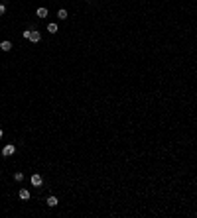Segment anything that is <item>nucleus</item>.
Segmentation results:
<instances>
[{
	"label": "nucleus",
	"mask_w": 197,
	"mask_h": 218,
	"mask_svg": "<svg viewBox=\"0 0 197 218\" xmlns=\"http://www.w3.org/2000/svg\"><path fill=\"white\" fill-rule=\"evenodd\" d=\"M30 41H34V43H37L39 39H41V35H39V32H36V30H30V37H28Z\"/></svg>",
	"instance_id": "1"
},
{
	"label": "nucleus",
	"mask_w": 197,
	"mask_h": 218,
	"mask_svg": "<svg viewBox=\"0 0 197 218\" xmlns=\"http://www.w3.org/2000/svg\"><path fill=\"white\" fill-rule=\"evenodd\" d=\"M14 151H16V148H14L12 144H8V146H4V150H2V155H6V157H8V155H12Z\"/></svg>",
	"instance_id": "2"
},
{
	"label": "nucleus",
	"mask_w": 197,
	"mask_h": 218,
	"mask_svg": "<svg viewBox=\"0 0 197 218\" xmlns=\"http://www.w3.org/2000/svg\"><path fill=\"white\" fill-rule=\"evenodd\" d=\"M32 185H34V187H39V185H41V175H39V173H34V175H32Z\"/></svg>",
	"instance_id": "3"
},
{
	"label": "nucleus",
	"mask_w": 197,
	"mask_h": 218,
	"mask_svg": "<svg viewBox=\"0 0 197 218\" xmlns=\"http://www.w3.org/2000/svg\"><path fill=\"white\" fill-rule=\"evenodd\" d=\"M0 49L2 51H10L12 49V43H10V41H2V43H0Z\"/></svg>",
	"instance_id": "4"
},
{
	"label": "nucleus",
	"mask_w": 197,
	"mask_h": 218,
	"mask_svg": "<svg viewBox=\"0 0 197 218\" xmlns=\"http://www.w3.org/2000/svg\"><path fill=\"white\" fill-rule=\"evenodd\" d=\"M20 199H22V201H28V199H30V193H28L26 189H20Z\"/></svg>",
	"instance_id": "5"
},
{
	"label": "nucleus",
	"mask_w": 197,
	"mask_h": 218,
	"mask_svg": "<svg viewBox=\"0 0 197 218\" xmlns=\"http://www.w3.org/2000/svg\"><path fill=\"white\" fill-rule=\"evenodd\" d=\"M47 206H57V199H55V197H49V199H47Z\"/></svg>",
	"instance_id": "6"
},
{
	"label": "nucleus",
	"mask_w": 197,
	"mask_h": 218,
	"mask_svg": "<svg viewBox=\"0 0 197 218\" xmlns=\"http://www.w3.org/2000/svg\"><path fill=\"white\" fill-rule=\"evenodd\" d=\"M47 16V10H45V8H39V10H37V18H45Z\"/></svg>",
	"instance_id": "7"
},
{
	"label": "nucleus",
	"mask_w": 197,
	"mask_h": 218,
	"mask_svg": "<svg viewBox=\"0 0 197 218\" xmlns=\"http://www.w3.org/2000/svg\"><path fill=\"white\" fill-rule=\"evenodd\" d=\"M57 18H61V20H67V10H59V12H57Z\"/></svg>",
	"instance_id": "8"
},
{
	"label": "nucleus",
	"mask_w": 197,
	"mask_h": 218,
	"mask_svg": "<svg viewBox=\"0 0 197 218\" xmlns=\"http://www.w3.org/2000/svg\"><path fill=\"white\" fill-rule=\"evenodd\" d=\"M47 32H49V34H55V32H57V24H49V26H47Z\"/></svg>",
	"instance_id": "9"
},
{
	"label": "nucleus",
	"mask_w": 197,
	"mask_h": 218,
	"mask_svg": "<svg viewBox=\"0 0 197 218\" xmlns=\"http://www.w3.org/2000/svg\"><path fill=\"white\" fill-rule=\"evenodd\" d=\"M14 179H16V181H22V179H24V175H22V173H14Z\"/></svg>",
	"instance_id": "10"
},
{
	"label": "nucleus",
	"mask_w": 197,
	"mask_h": 218,
	"mask_svg": "<svg viewBox=\"0 0 197 218\" xmlns=\"http://www.w3.org/2000/svg\"><path fill=\"white\" fill-rule=\"evenodd\" d=\"M4 12H6V6H4V4H0V14H4Z\"/></svg>",
	"instance_id": "11"
},
{
	"label": "nucleus",
	"mask_w": 197,
	"mask_h": 218,
	"mask_svg": "<svg viewBox=\"0 0 197 218\" xmlns=\"http://www.w3.org/2000/svg\"><path fill=\"white\" fill-rule=\"evenodd\" d=\"M0 138H2V130H0Z\"/></svg>",
	"instance_id": "12"
}]
</instances>
